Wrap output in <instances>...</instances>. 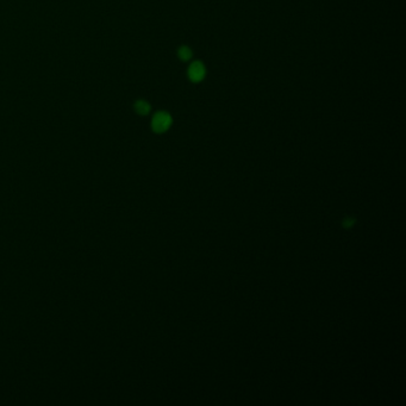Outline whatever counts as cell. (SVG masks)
<instances>
[{"label": "cell", "mask_w": 406, "mask_h": 406, "mask_svg": "<svg viewBox=\"0 0 406 406\" xmlns=\"http://www.w3.org/2000/svg\"><path fill=\"white\" fill-rule=\"evenodd\" d=\"M172 125V117L171 115L167 114V112H157L156 115L154 116L153 122H151V126H153V130L155 132H161L167 131Z\"/></svg>", "instance_id": "6da1fadb"}, {"label": "cell", "mask_w": 406, "mask_h": 406, "mask_svg": "<svg viewBox=\"0 0 406 406\" xmlns=\"http://www.w3.org/2000/svg\"><path fill=\"white\" fill-rule=\"evenodd\" d=\"M205 74H206V69L200 61L193 62L187 70L188 78L193 83H200L205 78Z\"/></svg>", "instance_id": "7a4b0ae2"}, {"label": "cell", "mask_w": 406, "mask_h": 406, "mask_svg": "<svg viewBox=\"0 0 406 406\" xmlns=\"http://www.w3.org/2000/svg\"><path fill=\"white\" fill-rule=\"evenodd\" d=\"M192 55H193V53H192V49L190 47L187 46H182L179 48V50H177V56H179V58L181 61H190L192 58Z\"/></svg>", "instance_id": "3957f363"}, {"label": "cell", "mask_w": 406, "mask_h": 406, "mask_svg": "<svg viewBox=\"0 0 406 406\" xmlns=\"http://www.w3.org/2000/svg\"><path fill=\"white\" fill-rule=\"evenodd\" d=\"M135 109H136L138 115L145 116L150 112V105L145 100H138L136 104H135Z\"/></svg>", "instance_id": "277c9868"}, {"label": "cell", "mask_w": 406, "mask_h": 406, "mask_svg": "<svg viewBox=\"0 0 406 406\" xmlns=\"http://www.w3.org/2000/svg\"><path fill=\"white\" fill-rule=\"evenodd\" d=\"M355 218H352V217H347L345 221L342 222V225L343 228H346V229H348V228H351L352 225L355 224Z\"/></svg>", "instance_id": "5b68a950"}]
</instances>
